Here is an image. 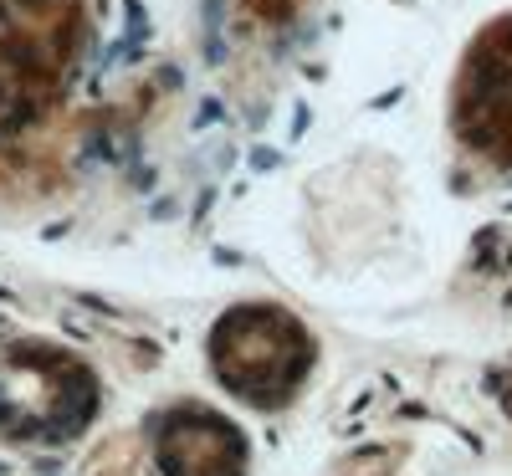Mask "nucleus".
Listing matches in <instances>:
<instances>
[{
    "label": "nucleus",
    "mask_w": 512,
    "mask_h": 476,
    "mask_svg": "<svg viewBox=\"0 0 512 476\" xmlns=\"http://www.w3.org/2000/svg\"><path fill=\"white\" fill-rule=\"evenodd\" d=\"M210 359H216V374L236 389L241 400L272 405L303 379L308 338L292 318H282L272 308H241L216 328Z\"/></svg>",
    "instance_id": "nucleus-1"
},
{
    "label": "nucleus",
    "mask_w": 512,
    "mask_h": 476,
    "mask_svg": "<svg viewBox=\"0 0 512 476\" xmlns=\"http://www.w3.org/2000/svg\"><path fill=\"white\" fill-rule=\"evenodd\" d=\"M159 461H164V476H241L246 471V441L231 420L185 405L164 425Z\"/></svg>",
    "instance_id": "nucleus-2"
}]
</instances>
